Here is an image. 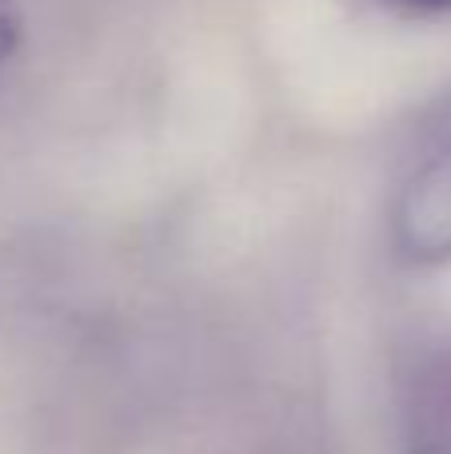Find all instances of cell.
<instances>
[{
  "label": "cell",
  "instance_id": "cell-1",
  "mask_svg": "<svg viewBox=\"0 0 451 454\" xmlns=\"http://www.w3.org/2000/svg\"><path fill=\"white\" fill-rule=\"evenodd\" d=\"M392 231L407 263L436 267L451 259V140L404 184Z\"/></svg>",
  "mask_w": 451,
  "mask_h": 454
},
{
  "label": "cell",
  "instance_id": "cell-2",
  "mask_svg": "<svg viewBox=\"0 0 451 454\" xmlns=\"http://www.w3.org/2000/svg\"><path fill=\"white\" fill-rule=\"evenodd\" d=\"M24 36V16H20V0H0V72L8 68V60L16 56Z\"/></svg>",
  "mask_w": 451,
  "mask_h": 454
},
{
  "label": "cell",
  "instance_id": "cell-3",
  "mask_svg": "<svg viewBox=\"0 0 451 454\" xmlns=\"http://www.w3.org/2000/svg\"><path fill=\"white\" fill-rule=\"evenodd\" d=\"M380 4L400 16H447L451 12V0H380Z\"/></svg>",
  "mask_w": 451,
  "mask_h": 454
},
{
  "label": "cell",
  "instance_id": "cell-4",
  "mask_svg": "<svg viewBox=\"0 0 451 454\" xmlns=\"http://www.w3.org/2000/svg\"><path fill=\"white\" fill-rule=\"evenodd\" d=\"M447 403H444V419H447V423H444V447H447V454H451V383H447Z\"/></svg>",
  "mask_w": 451,
  "mask_h": 454
}]
</instances>
